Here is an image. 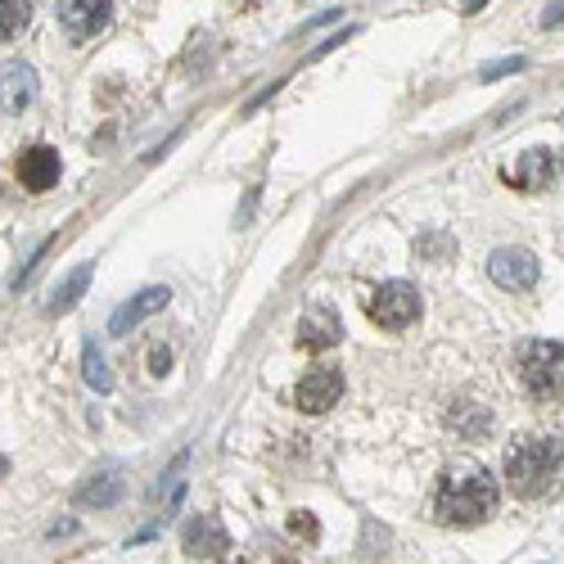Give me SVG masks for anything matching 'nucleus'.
I'll return each instance as SVG.
<instances>
[{"instance_id": "obj_1", "label": "nucleus", "mask_w": 564, "mask_h": 564, "mask_svg": "<svg viewBox=\"0 0 564 564\" xmlns=\"http://www.w3.org/2000/svg\"><path fill=\"white\" fill-rule=\"evenodd\" d=\"M434 510H438L443 524H460V529L484 524L488 514L497 510V479L488 475L484 465H456L438 484Z\"/></svg>"}, {"instance_id": "obj_2", "label": "nucleus", "mask_w": 564, "mask_h": 564, "mask_svg": "<svg viewBox=\"0 0 564 564\" xmlns=\"http://www.w3.org/2000/svg\"><path fill=\"white\" fill-rule=\"evenodd\" d=\"M564 479V443L560 438H520L506 452V484L514 497L538 501Z\"/></svg>"}, {"instance_id": "obj_3", "label": "nucleus", "mask_w": 564, "mask_h": 564, "mask_svg": "<svg viewBox=\"0 0 564 564\" xmlns=\"http://www.w3.org/2000/svg\"><path fill=\"white\" fill-rule=\"evenodd\" d=\"M520 380L529 393L538 398H551L564 389V344H551V339H529L520 348Z\"/></svg>"}, {"instance_id": "obj_4", "label": "nucleus", "mask_w": 564, "mask_h": 564, "mask_svg": "<svg viewBox=\"0 0 564 564\" xmlns=\"http://www.w3.org/2000/svg\"><path fill=\"white\" fill-rule=\"evenodd\" d=\"M366 316L375 325H384V330H406V325H415V316H420V294L406 285V280H389V285H380L366 299Z\"/></svg>"}, {"instance_id": "obj_5", "label": "nucleus", "mask_w": 564, "mask_h": 564, "mask_svg": "<svg viewBox=\"0 0 564 564\" xmlns=\"http://www.w3.org/2000/svg\"><path fill=\"white\" fill-rule=\"evenodd\" d=\"M339 398H344V375H339V366H316V370H307L303 380H299V389H294V402H299V411H307V415L330 411Z\"/></svg>"}, {"instance_id": "obj_6", "label": "nucleus", "mask_w": 564, "mask_h": 564, "mask_svg": "<svg viewBox=\"0 0 564 564\" xmlns=\"http://www.w3.org/2000/svg\"><path fill=\"white\" fill-rule=\"evenodd\" d=\"M560 176V154L555 150H529L514 163L501 167V181L514 185V191H546V185Z\"/></svg>"}, {"instance_id": "obj_7", "label": "nucleus", "mask_w": 564, "mask_h": 564, "mask_svg": "<svg viewBox=\"0 0 564 564\" xmlns=\"http://www.w3.org/2000/svg\"><path fill=\"white\" fill-rule=\"evenodd\" d=\"M55 14H59V23H64V32L73 41H86L113 19V6L109 0H59Z\"/></svg>"}, {"instance_id": "obj_8", "label": "nucleus", "mask_w": 564, "mask_h": 564, "mask_svg": "<svg viewBox=\"0 0 564 564\" xmlns=\"http://www.w3.org/2000/svg\"><path fill=\"white\" fill-rule=\"evenodd\" d=\"M488 275L497 280L501 290H529L533 280H538V258L529 253V249H497L492 258H488Z\"/></svg>"}, {"instance_id": "obj_9", "label": "nucleus", "mask_w": 564, "mask_h": 564, "mask_svg": "<svg viewBox=\"0 0 564 564\" xmlns=\"http://www.w3.org/2000/svg\"><path fill=\"white\" fill-rule=\"evenodd\" d=\"M14 172H19V181H23V191L45 195V191H51V185L59 181V150H51V145H32V150L19 154Z\"/></svg>"}, {"instance_id": "obj_10", "label": "nucleus", "mask_w": 564, "mask_h": 564, "mask_svg": "<svg viewBox=\"0 0 564 564\" xmlns=\"http://www.w3.org/2000/svg\"><path fill=\"white\" fill-rule=\"evenodd\" d=\"M36 100V68L14 59L0 68V113H23Z\"/></svg>"}, {"instance_id": "obj_11", "label": "nucleus", "mask_w": 564, "mask_h": 564, "mask_svg": "<svg viewBox=\"0 0 564 564\" xmlns=\"http://www.w3.org/2000/svg\"><path fill=\"white\" fill-rule=\"evenodd\" d=\"M167 290L163 285H150V290H140L131 303H122L113 316H109V335H127L131 330V325H140V321H145V316H154V312H163L167 307Z\"/></svg>"}, {"instance_id": "obj_12", "label": "nucleus", "mask_w": 564, "mask_h": 564, "mask_svg": "<svg viewBox=\"0 0 564 564\" xmlns=\"http://www.w3.org/2000/svg\"><path fill=\"white\" fill-rule=\"evenodd\" d=\"M344 339V325L330 307H312L303 321H299V344L312 348V352H325V348H335Z\"/></svg>"}, {"instance_id": "obj_13", "label": "nucleus", "mask_w": 564, "mask_h": 564, "mask_svg": "<svg viewBox=\"0 0 564 564\" xmlns=\"http://www.w3.org/2000/svg\"><path fill=\"white\" fill-rule=\"evenodd\" d=\"M185 551L199 555V560H217L221 551H230V538L217 524V514H199V520L185 524Z\"/></svg>"}, {"instance_id": "obj_14", "label": "nucleus", "mask_w": 564, "mask_h": 564, "mask_svg": "<svg viewBox=\"0 0 564 564\" xmlns=\"http://www.w3.org/2000/svg\"><path fill=\"white\" fill-rule=\"evenodd\" d=\"M90 275H96V262H82L77 271H68L64 280H59V290H55V299H51V307H45V312H51V316H59V312H68L82 294H86V285H90Z\"/></svg>"}, {"instance_id": "obj_15", "label": "nucleus", "mask_w": 564, "mask_h": 564, "mask_svg": "<svg viewBox=\"0 0 564 564\" xmlns=\"http://www.w3.org/2000/svg\"><path fill=\"white\" fill-rule=\"evenodd\" d=\"M122 497V479L118 469H105V475H96L82 492H77V506H113Z\"/></svg>"}, {"instance_id": "obj_16", "label": "nucleus", "mask_w": 564, "mask_h": 564, "mask_svg": "<svg viewBox=\"0 0 564 564\" xmlns=\"http://www.w3.org/2000/svg\"><path fill=\"white\" fill-rule=\"evenodd\" d=\"M82 370H86V384L96 389V393H109V389H113L109 361H105V352H100V344H96V339H86V348H82Z\"/></svg>"}, {"instance_id": "obj_17", "label": "nucleus", "mask_w": 564, "mask_h": 564, "mask_svg": "<svg viewBox=\"0 0 564 564\" xmlns=\"http://www.w3.org/2000/svg\"><path fill=\"white\" fill-rule=\"evenodd\" d=\"M28 19H32V6H28V0H0V41L19 36V32L28 28Z\"/></svg>"}, {"instance_id": "obj_18", "label": "nucleus", "mask_w": 564, "mask_h": 564, "mask_svg": "<svg viewBox=\"0 0 564 564\" xmlns=\"http://www.w3.org/2000/svg\"><path fill=\"white\" fill-rule=\"evenodd\" d=\"M290 529H294L299 538H316V533H321V524L312 520V514H307V510H294V520H290Z\"/></svg>"}, {"instance_id": "obj_19", "label": "nucleus", "mask_w": 564, "mask_h": 564, "mask_svg": "<svg viewBox=\"0 0 564 564\" xmlns=\"http://www.w3.org/2000/svg\"><path fill=\"white\" fill-rule=\"evenodd\" d=\"M167 366H172V348L167 344H154L150 348V375H167Z\"/></svg>"}, {"instance_id": "obj_20", "label": "nucleus", "mask_w": 564, "mask_h": 564, "mask_svg": "<svg viewBox=\"0 0 564 564\" xmlns=\"http://www.w3.org/2000/svg\"><path fill=\"white\" fill-rule=\"evenodd\" d=\"M524 68V59H506V64H492V68H484V77H501V73H520Z\"/></svg>"}, {"instance_id": "obj_21", "label": "nucleus", "mask_w": 564, "mask_h": 564, "mask_svg": "<svg viewBox=\"0 0 564 564\" xmlns=\"http://www.w3.org/2000/svg\"><path fill=\"white\" fill-rule=\"evenodd\" d=\"M560 19H564V6H551V10H546V14H542V28H555V23H560Z\"/></svg>"}, {"instance_id": "obj_22", "label": "nucleus", "mask_w": 564, "mask_h": 564, "mask_svg": "<svg viewBox=\"0 0 564 564\" xmlns=\"http://www.w3.org/2000/svg\"><path fill=\"white\" fill-rule=\"evenodd\" d=\"M6 475H10V460H6V456H0V479H6Z\"/></svg>"}]
</instances>
